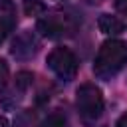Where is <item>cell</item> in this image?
I'll list each match as a JSON object with an SVG mask.
<instances>
[{"mask_svg":"<svg viewBox=\"0 0 127 127\" xmlns=\"http://www.w3.org/2000/svg\"><path fill=\"white\" fill-rule=\"evenodd\" d=\"M115 8H117V12L127 16V0H115Z\"/></svg>","mask_w":127,"mask_h":127,"instance_id":"cell-12","label":"cell"},{"mask_svg":"<svg viewBox=\"0 0 127 127\" xmlns=\"http://www.w3.org/2000/svg\"><path fill=\"white\" fill-rule=\"evenodd\" d=\"M16 26V20L12 16H0V44L10 36V32L14 30Z\"/></svg>","mask_w":127,"mask_h":127,"instance_id":"cell-8","label":"cell"},{"mask_svg":"<svg viewBox=\"0 0 127 127\" xmlns=\"http://www.w3.org/2000/svg\"><path fill=\"white\" fill-rule=\"evenodd\" d=\"M8 77H10V69H8V64L0 58V89H4L6 87V83H8Z\"/></svg>","mask_w":127,"mask_h":127,"instance_id":"cell-11","label":"cell"},{"mask_svg":"<svg viewBox=\"0 0 127 127\" xmlns=\"http://www.w3.org/2000/svg\"><path fill=\"white\" fill-rule=\"evenodd\" d=\"M97 26H99V32H103L105 36H119L127 30V24L121 18L111 14H101L97 20Z\"/></svg>","mask_w":127,"mask_h":127,"instance_id":"cell-6","label":"cell"},{"mask_svg":"<svg viewBox=\"0 0 127 127\" xmlns=\"http://www.w3.org/2000/svg\"><path fill=\"white\" fill-rule=\"evenodd\" d=\"M115 127H127V111L117 119V125H115Z\"/></svg>","mask_w":127,"mask_h":127,"instance_id":"cell-13","label":"cell"},{"mask_svg":"<svg viewBox=\"0 0 127 127\" xmlns=\"http://www.w3.org/2000/svg\"><path fill=\"white\" fill-rule=\"evenodd\" d=\"M0 127H10V123H8V119L4 115H0Z\"/></svg>","mask_w":127,"mask_h":127,"instance_id":"cell-14","label":"cell"},{"mask_svg":"<svg viewBox=\"0 0 127 127\" xmlns=\"http://www.w3.org/2000/svg\"><path fill=\"white\" fill-rule=\"evenodd\" d=\"M48 67L64 81H69L77 73V58L67 48H54L48 54Z\"/></svg>","mask_w":127,"mask_h":127,"instance_id":"cell-4","label":"cell"},{"mask_svg":"<svg viewBox=\"0 0 127 127\" xmlns=\"http://www.w3.org/2000/svg\"><path fill=\"white\" fill-rule=\"evenodd\" d=\"M64 125H65V117L60 115V113L48 115V117L44 119V123H42V127H64Z\"/></svg>","mask_w":127,"mask_h":127,"instance_id":"cell-10","label":"cell"},{"mask_svg":"<svg viewBox=\"0 0 127 127\" xmlns=\"http://www.w3.org/2000/svg\"><path fill=\"white\" fill-rule=\"evenodd\" d=\"M32 81H34V75H32L30 71H20V73L16 75V87H18L20 91H26V89L32 85Z\"/></svg>","mask_w":127,"mask_h":127,"instance_id":"cell-9","label":"cell"},{"mask_svg":"<svg viewBox=\"0 0 127 127\" xmlns=\"http://www.w3.org/2000/svg\"><path fill=\"white\" fill-rule=\"evenodd\" d=\"M38 50H40V42H38L36 34L30 30L18 34L16 40L12 42V48H10V52L16 60H30L38 54Z\"/></svg>","mask_w":127,"mask_h":127,"instance_id":"cell-5","label":"cell"},{"mask_svg":"<svg viewBox=\"0 0 127 127\" xmlns=\"http://www.w3.org/2000/svg\"><path fill=\"white\" fill-rule=\"evenodd\" d=\"M75 105L85 121H95L103 113V95L95 83H81L75 91Z\"/></svg>","mask_w":127,"mask_h":127,"instance_id":"cell-2","label":"cell"},{"mask_svg":"<svg viewBox=\"0 0 127 127\" xmlns=\"http://www.w3.org/2000/svg\"><path fill=\"white\" fill-rule=\"evenodd\" d=\"M36 30L44 38L58 40L75 30V20H73V16H67V14H50V16H44L38 20Z\"/></svg>","mask_w":127,"mask_h":127,"instance_id":"cell-3","label":"cell"},{"mask_svg":"<svg viewBox=\"0 0 127 127\" xmlns=\"http://www.w3.org/2000/svg\"><path fill=\"white\" fill-rule=\"evenodd\" d=\"M127 64V44L121 40H107L101 44L95 62H93V73L99 79H111L117 75Z\"/></svg>","mask_w":127,"mask_h":127,"instance_id":"cell-1","label":"cell"},{"mask_svg":"<svg viewBox=\"0 0 127 127\" xmlns=\"http://www.w3.org/2000/svg\"><path fill=\"white\" fill-rule=\"evenodd\" d=\"M24 12L26 16H42L46 12V4L42 0H24Z\"/></svg>","mask_w":127,"mask_h":127,"instance_id":"cell-7","label":"cell"}]
</instances>
